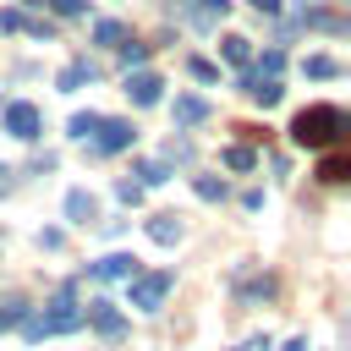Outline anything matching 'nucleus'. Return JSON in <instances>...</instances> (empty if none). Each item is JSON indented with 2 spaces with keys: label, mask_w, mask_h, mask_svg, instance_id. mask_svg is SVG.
<instances>
[{
  "label": "nucleus",
  "mask_w": 351,
  "mask_h": 351,
  "mask_svg": "<svg viewBox=\"0 0 351 351\" xmlns=\"http://www.w3.org/2000/svg\"><path fill=\"white\" fill-rule=\"evenodd\" d=\"M71 329H82V307H77V296H71V291L49 296L38 313H27V318H22V335H27V340H49V335H71Z\"/></svg>",
  "instance_id": "nucleus-1"
},
{
  "label": "nucleus",
  "mask_w": 351,
  "mask_h": 351,
  "mask_svg": "<svg viewBox=\"0 0 351 351\" xmlns=\"http://www.w3.org/2000/svg\"><path fill=\"white\" fill-rule=\"evenodd\" d=\"M225 165H230V170H252V165H258V154H252L247 143H236V148H225Z\"/></svg>",
  "instance_id": "nucleus-22"
},
{
  "label": "nucleus",
  "mask_w": 351,
  "mask_h": 351,
  "mask_svg": "<svg viewBox=\"0 0 351 351\" xmlns=\"http://www.w3.org/2000/svg\"><path fill=\"white\" fill-rule=\"evenodd\" d=\"M219 55H225L230 66H247V60H252V44H247L241 33H230V38H219Z\"/></svg>",
  "instance_id": "nucleus-16"
},
{
  "label": "nucleus",
  "mask_w": 351,
  "mask_h": 351,
  "mask_svg": "<svg viewBox=\"0 0 351 351\" xmlns=\"http://www.w3.org/2000/svg\"><path fill=\"white\" fill-rule=\"evenodd\" d=\"M132 137H137L132 121H104V115H99V126H93L88 143H93V154H121V148H132Z\"/></svg>",
  "instance_id": "nucleus-4"
},
{
  "label": "nucleus",
  "mask_w": 351,
  "mask_h": 351,
  "mask_svg": "<svg viewBox=\"0 0 351 351\" xmlns=\"http://www.w3.org/2000/svg\"><path fill=\"white\" fill-rule=\"evenodd\" d=\"M93 214H99L93 192H82V186H77V192H66V219H71V225H88Z\"/></svg>",
  "instance_id": "nucleus-12"
},
{
  "label": "nucleus",
  "mask_w": 351,
  "mask_h": 351,
  "mask_svg": "<svg viewBox=\"0 0 351 351\" xmlns=\"http://www.w3.org/2000/svg\"><path fill=\"white\" fill-rule=\"evenodd\" d=\"M93 77H99V66H93V60H71V66L60 71V93H77V88H82V82H93Z\"/></svg>",
  "instance_id": "nucleus-13"
},
{
  "label": "nucleus",
  "mask_w": 351,
  "mask_h": 351,
  "mask_svg": "<svg viewBox=\"0 0 351 351\" xmlns=\"http://www.w3.org/2000/svg\"><path fill=\"white\" fill-rule=\"evenodd\" d=\"M346 176H351V165H346L340 154H329V159L318 165V181H329V186H335V181H346Z\"/></svg>",
  "instance_id": "nucleus-18"
},
{
  "label": "nucleus",
  "mask_w": 351,
  "mask_h": 351,
  "mask_svg": "<svg viewBox=\"0 0 351 351\" xmlns=\"http://www.w3.org/2000/svg\"><path fill=\"white\" fill-rule=\"evenodd\" d=\"M115 192H121V203H132V208H137V203H143V186H137V181H121V186H115Z\"/></svg>",
  "instance_id": "nucleus-29"
},
{
  "label": "nucleus",
  "mask_w": 351,
  "mask_h": 351,
  "mask_svg": "<svg viewBox=\"0 0 351 351\" xmlns=\"http://www.w3.org/2000/svg\"><path fill=\"white\" fill-rule=\"evenodd\" d=\"M236 351H269V340H247V346H236Z\"/></svg>",
  "instance_id": "nucleus-32"
},
{
  "label": "nucleus",
  "mask_w": 351,
  "mask_h": 351,
  "mask_svg": "<svg viewBox=\"0 0 351 351\" xmlns=\"http://www.w3.org/2000/svg\"><path fill=\"white\" fill-rule=\"evenodd\" d=\"M159 181H170V170H165L159 159H143V165H137V186H159Z\"/></svg>",
  "instance_id": "nucleus-19"
},
{
  "label": "nucleus",
  "mask_w": 351,
  "mask_h": 351,
  "mask_svg": "<svg viewBox=\"0 0 351 351\" xmlns=\"http://www.w3.org/2000/svg\"><path fill=\"white\" fill-rule=\"evenodd\" d=\"M159 93H165V82H159L154 71H126V99H132L137 110H148V104H159Z\"/></svg>",
  "instance_id": "nucleus-7"
},
{
  "label": "nucleus",
  "mask_w": 351,
  "mask_h": 351,
  "mask_svg": "<svg viewBox=\"0 0 351 351\" xmlns=\"http://www.w3.org/2000/svg\"><path fill=\"white\" fill-rule=\"evenodd\" d=\"M27 313H33V307H27L22 296H5V302H0V335H5V329H22Z\"/></svg>",
  "instance_id": "nucleus-15"
},
{
  "label": "nucleus",
  "mask_w": 351,
  "mask_h": 351,
  "mask_svg": "<svg viewBox=\"0 0 351 351\" xmlns=\"http://www.w3.org/2000/svg\"><path fill=\"white\" fill-rule=\"evenodd\" d=\"M192 192H197L203 203H219V197H225V181H214V176H192Z\"/></svg>",
  "instance_id": "nucleus-20"
},
{
  "label": "nucleus",
  "mask_w": 351,
  "mask_h": 351,
  "mask_svg": "<svg viewBox=\"0 0 351 351\" xmlns=\"http://www.w3.org/2000/svg\"><path fill=\"white\" fill-rule=\"evenodd\" d=\"M247 296H252V302H269V296H274V280H269V274H263V280H247Z\"/></svg>",
  "instance_id": "nucleus-26"
},
{
  "label": "nucleus",
  "mask_w": 351,
  "mask_h": 351,
  "mask_svg": "<svg viewBox=\"0 0 351 351\" xmlns=\"http://www.w3.org/2000/svg\"><path fill=\"white\" fill-rule=\"evenodd\" d=\"M252 5H258V11H269V16L280 11V0H252Z\"/></svg>",
  "instance_id": "nucleus-31"
},
{
  "label": "nucleus",
  "mask_w": 351,
  "mask_h": 351,
  "mask_svg": "<svg viewBox=\"0 0 351 351\" xmlns=\"http://www.w3.org/2000/svg\"><path fill=\"white\" fill-rule=\"evenodd\" d=\"M16 27H27V16L22 11H0V33H16Z\"/></svg>",
  "instance_id": "nucleus-28"
},
{
  "label": "nucleus",
  "mask_w": 351,
  "mask_h": 351,
  "mask_svg": "<svg viewBox=\"0 0 351 351\" xmlns=\"http://www.w3.org/2000/svg\"><path fill=\"white\" fill-rule=\"evenodd\" d=\"M126 285H132V307H137V313H154V307L170 296V274H165V269H154V274H132Z\"/></svg>",
  "instance_id": "nucleus-3"
},
{
  "label": "nucleus",
  "mask_w": 351,
  "mask_h": 351,
  "mask_svg": "<svg viewBox=\"0 0 351 351\" xmlns=\"http://www.w3.org/2000/svg\"><path fill=\"white\" fill-rule=\"evenodd\" d=\"M340 132H346V110L340 104H307L291 121V137L302 148H329V143H340Z\"/></svg>",
  "instance_id": "nucleus-2"
},
{
  "label": "nucleus",
  "mask_w": 351,
  "mask_h": 351,
  "mask_svg": "<svg viewBox=\"0 0 351 351\" xmlns=\"http://www.w3.org/2000/svg\"><path fill=\"white\" fill-rule=\"evenodd\" d=\"M38 104H27V99H16V104H5V132L11 137H22V143H33L38 137Z\"/></svg>",
  "instance_id": "nucleus-5"
},
{
  "label": "nucleus",
  "mask_w": 351,
  "mask_h": 351,
  "mask_svg": "<svg viewBox=\"0 0 351 351\" xmlns=\"http://www.w3.org/2000/svg\"><path fill=\"white\" fill-rule=\"evenodd\" d=\"M93 38H99V44H115V49H121V44H126V27H121V22H93Z\"/></svg>",
  "instance_id": "nucleus-21"
},
{
  "label": "nucleus",
  "mask_w": 351,
  "mask_h": 351,
  "mask_svg": "<svg viewBox=\"0 0 351 351\" xmlns=\"http://www.w3.org/2000/svg\"><path fill=\"white\" fill-rule=\"evenodd\" d=\"M82 324H93L104 340H121V335H126V318H121V307H115V302H88Z\"/></svg>",
  "instance_id": "nucleus-6"
},
{
  "label": "nucleus",
  "mask_w": 351,
  "mask_h": 351,
  "mask_svg": "<svg viewBox=\"0 0 351 351\" xmlns=\"http://www.w3.org/2000/svg\"><path fill=\"white\" fill-rule=\"evenodd\" d=\"M55 11H60V16H77V11H82V0H55Z\"/></svg>",
  "instance_id": "nucleus-30"
},
{
  "label": "nucleus",
  "mask_w": 351,
  "mask_h": 351,
  "mask_svg": "<svg viewBox=\"0 0 351 351\" xmlns=\"http://www.w3.org/2000/svg\"><path fill=\"white\" fill-rule=\"evenodd\" d=\"M225 11H230V0H186V5H181V22H192V27H214Z\"/></svg>",
  "instance_id": "nucleus-9"
},
{
  "label": "nucleus",
  "mask_w": 351,
  "mask_h": 351,
  "mask_svg": "<svg viewBox=\"0 0 351 351\" xmlns=\"http://www.w3.org/2000/svg\"><path fill=\"white\" fill-rule=\"evenodd\" d=\"M148 236H154L159 247H176V241H181V219H176V214H154V219H148Z\"/></svg>",
  "instance_id": "nucleus-14"
},
{
  "label": "nucleus",
  "mask_w": 351,
  "mask_h": 351,
  "mask_svg": "<svg viewBox=\"0 0 351 351\" xmlns=\"http://www.w3.org/2000/svg\"><path fill=\"white\" fill-rule=\"evenodd\" d=\"M280 66H285V55H280V49H263V55H258V71H252V77H280Z\"/></svg>",
  "instance_id": "nucleus-24"
},
{
  "label": "nucleus",
  "mask_w": 351,
  "mask_h": 351,
  "mask_svg": "<svg viewBox=\"0 0 351 351\" xmlns=\"http://www.w3.org/2000/svg\"><path fill=\"white\" fill-rule=\"evenodd\" d=\"M5 186H11V170H5V165H0V192H5Z\"/></svg>",
  "instance_id": "nucleus-33"
},
{
  "label": "nucleus",
  "mask_w": 351,
  "mask_h": 351,
  "mask_svg": "<svg viewBox=\"0 0 351 351\" xmlns=\"http://www.w3.org/2000/svg\"><path fill=\"white\" fill-rule=\"evenodd\" d=\"M88 274H93V280H132V274H137V258H132V252H110V258L88 263Z\"/></svg>",
  "instance_id": "nucleus-8"
},
{
  "label": "nucleus",
  "mask_w": 351,
  "mask_h": 351,
  "mask_svg": "<svg viewBox=\"0 0 351 351\" xmlns=\"http://www.w3.org/2000/svg\"><path fill=\"white\" fill-rule=\"evenodd\" d=\"M186 71H192V77H197V82H219V71H214V66H208V60H186Z\"/></svg>",
  "instance_id": "nucleus-27"
},
{
  "label": "nucleus",
  "mask_w": 351,
  "mask_h": 351,
  "mask_svg": "<svg viewBox=\"0 0 351 351\" xmlns=\"http://www.w3.org/2000/svg\"><path fill=\"white\" fill-rule=\"evenodd\" d=\"M121 60H126V71H132V66L143 71V60H148V44H137V38H126V44H121Z\"/></svg>",
  "instance_id": "nucleus-23"
},
{
  "label": "nucleus",
  "mask_w": 351,
  "mask_h": 351,
  "mask_svg": "<svg viewBox=\"0 0 351 351\" xmlns=\"http://www.w3.org/2000/svg\"><path fill=\"white\" fill-rule=\"evenodd\" d=\"M241 88H247V99H258L263 110H269V104H280V93H285V88H280V77H247Z\"/></svg>",
  "instance_id": "nucleus-10"
},
{
  "label": "nucleus",
  "mask_w": 351,
  "mask_h": 351,
  "mask_svg": "<svg viewBox=\"0 0 351 351\" xmlns=\"http://www.w3.org/2000/svg\"><path fill=\"white\" fill-rule=\"evenodd\" d=\"M302 71L324 82V77H340V60H329V55H307V60H302Z\"/></svg>",
  "instance_id": "nucleus-17"
},
{
  "label": "nucleus",
  "mask_w": 351,
  "mask_h": 351,
  "mask_svg": "<svg viewBox=\"0 0 351 351\" xmlns=\"http://www.w3.org/2000/svg\"><path fill=\"white\" fill-rule=\"evenodd\" d=\"M93 126H99V115H93V110H88V115H71V137H82V143L93 137Z\"/></svg>",
  "instance_id": "nucleus-25"
},
{
  "label": "nucleus",
  "mask_w": 351,
  "mask_h": 351,
  "mask_svg": "<svg viewBox=\"0 0 351 351\" xmlns=\"http://www.w3.org/2000/svg\"><path fill=\"white\" fill-rule=\"evenodd\" d=\"M197 121H208V99L181 93V99H176V126H197Z\"/></svg>",
  "instance_id": "nucleus-11"
}]
</instances>
